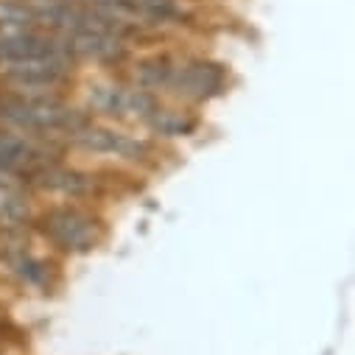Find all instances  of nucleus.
Returning <instances> with one entry per match:
<instances>
[{"label":"nucleus","mask_w":355,"mask_h":355,"mask_svg":"<svg viewBox=\"0 0 355 355\" xmlns=\"http://www.w3.org/2000/svg\"><path fill=\"white\" fill-rule=\"evenodd\" d=\"M34 230L62 257L90 254L107 241V221L98 210H93V205L53 202L40 207Z\"/></svg>","instance_id":"nucleus-1"},{"label":"nucleus","mask_w":355,"mask_h":355,"mask_svg":"<svg viewBox=\"0 0 355 355\" xmlns=\"http://www.w3.org/2000/svg\"><path fill=\"white\" fill-rule=\"evenodd\" d=\"M230 90V67L224 62H216L210 56H176L173 70L165 87V101L188 104V107H205Z\"/></svg>","instance_id":"nucleus-2"},{"label":"nucleus","mask_w":355,"mask_h":355,"mask_svg":"<svg viewBox=\"0 0 355 355\" xmlns=\"http://www.w3.org/2000/svg\"><path fill=\"white\" fill-rule=\"evenodd\" d=\"M28 188L34 196H51L56 202L93 205L104 196V180L98 173L70 165L67 159H53L28 173Z\"/></svg>","instance_id":"nucleus-3"},{"label":"nucleus","mask_w":355,"mask_h":355,"mask_svg":"<svg viewBox=\"0 0 355 355\" xmlns=\"http://www.w3.org/2000/svg\"><path fill=\"white\" fill-rule=\"evenodd\" d=\"M0 263L6 266L12 280L23 288L51 294L56 288L59 266L51 263L48 257L37 254L28 246V232H15V235H0Z\"/></svg>","instance_id":"nucleus-4"},{"label":"nucleus","mask_w":355,"mask_h":355,"mask_svg":"<svg viewBox=\"0 0 355 355\" xmlns=\"http://www.w3.org/2000/svg\"><path fill=\"white\" fill-rule=\"evenodd\" d=\"M205 118L196 107L188 104H176V101H159V107L148 115V121L140 126L151 140L162 143H180V140H191L202 132Z\"/></svg>","instance_id":"nucleus-5"},{"label":"nucleus","mask_w":355,"mask_h":355,"mask_svg":"<svg viewBox=\"0 0 355 355\" xmlns=\"http://www.w3.org/2000/svg\"><path fill=\"white\" fill-rule=\"evenodd\" d=\"M62 42L76 56V62L90 59L98 64H121L129 59V42L110 31H98V28L62 34Z\"/></svg>","instance_id":"nucleus-6"},{"label":"nucleus","mask_w":355,"mask_h":355,"mask_svg":"<svg viewBox=\"0 0 355 355\" xmlns=\"http://www.w3.org/2000/svg\"><path fill=\"white\" fill-rule=\"evenodd\" d=\"M37 213V196L28 185H0V235L31 232Z\"/></svg>","instance_id":"nucleus-7"},{"label":"nucleus","mask_w":355,"mask_h":355,"mask_svg":"<svg viewBox=\"0 0 355 355\" xmlns=\"http://www.w3.org/2000/svg\"><path fill=\"white\" fill-rule=\"evenodd\" d=\"M173 59L171 53H154V56H143L137 59L129 73L123 78H129L132 84L143 87V90L154 93V96H165V87H168V78H171V70H173Z\"/></svg>","instance_id":"nucleus-8"},{"label":"nucleus","mask_w":355,"mask_h":355,"mask_svg":"<svg viewBox=\"0 0 355 355\" xmlns=\"http://www.w3.org/2000/svg\"><path fill=\"white\" fill-rule=\"evenodd\" d=\"M0 23L40 28L37 26V17H34V12L28 6V0H0Z\"/></svg>","instance_id":"nucleus-9"}]
</instances>
